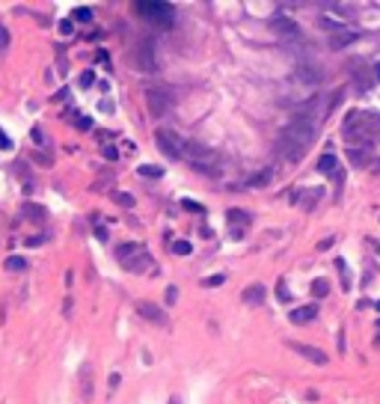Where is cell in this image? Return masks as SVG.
I'll use <instances>...</instances> for the list:
<instances>
[{"label": "cell", "instance_id": "cell-42", "mask_svg": "<svg viewBox=\"0 0 380 404\" xmlns=\"http://www.w3.org/2000/svg\"><path fill=\"white\" fill-rule=\"evenodd\" d=\"M341 95H345V89H338V92H336V95L330 98V110H336V107H338V101H341Z\"/></svg>", "mask_w": 380, "mask_h": 404}, {"label": "cell", "instance_id": "cell-14", "mask_svg": "<svg viewBox=\"0 0 380 404\" xmlns=\"http://www.w3.org/2000/svg\"><path fill=\"white\" fill-rule=\"evenodd\" d=\"M297 78H300L303 84H321V68L303 63V65H297Z\"/></svg>", "mask_w": 380, "mask_h": 404}, {"label": "cell", "instance_id": "cell-24", "mask_svg": "<svg viewBox=\"0 0 380 404\" xmlns=\"http://www.w3.org/2000/svg\"><path fill=\"white\" fill-rule=\"evenodd\" d=\"M113 202H116V205H125V208H134V196L125 193V191H116V193H113Z\"/></svg>", "mask_w": 380, "mask_h": 404}, {"label": "cell", "instance_id": "cell-19", "mask_svg": "<svg viewBox=\"0 0 380 404\" xmlns=\"http://www.w3.org/2000/svg\"><path fill=\"white\" fill-rule=\"evenodd\" d=\"M3 268H6V271H12V274H24V271L30 268V262L24 259V255H9V259L3 262Z\"/></svg>", "mask_w": 380, "mask_h": 404}, {"label": "cell", "instance_id": "cell-43", "mask_svg": "<svg viewBox=\"0 0 380 404\" xmlns=\"http://www.w3.org/2000/svg\"><path fill=\"white\" fill-rule=\"evenodd\" d=\"M279 300H282V303H285V300H291V295L285 291V282H279Z\"/></svg>", "mask_w": 380, "mask_h": 404}, {"label": "cell", "instance_id": "cell-33", "mask_svg": "<svg viewBox=\"0 0 380 404\" xmlns=\"http://www.w3.org/2000/svg\"><path fill=\"white\" fill-rule=\"evenodd\" d=\"M223 282H226V276H223V274H217V276H205V279H202V285H205V288H211V285H223Z\"/></svg>", "mask_w": 380, "mask_h": 404}, {"label": "cell", "instance_id": "cell-7", "mask_svg": "<svg viewBox=\"0 0 380 404\" xmlns=\"http://www.w3.org/2000/svg\"><path fill=\"white\" fill-rule=\"evenodd\" d=\"M146 101H148V110L155 116H164L167 110H172V95L167 89H158V86H148L146 89Z\"/></svg>", "mask_w": 380, "mask_h": 404}, {"label": "cell", "instance_id": "cell-9", "mask_svg": "<svg viewBox=\"0 0 380 404\" xmlns=\"http://www.w3.org/2000/svg\"><path fill=\"white\" fill-rule=\"evenodd\" d=\"M291 113H294V119H300V122H315L318 113H321V98H309V101L294 104Z\"/></svg>", "mask_w": 380, "mask_h": 404}, {"label": "cell", "instance_id": "cell-37", "mask_svg": "<svg viewBox=\"0 0 380 404\" xmlns=\"http://www.w3.org/2000/svg\"><path fill=\"white\" fill-rule=\"evenodd\" d=\"M247 211H238V208H229V220H241V223H247Z\"/></svg>", "mask_w": 380, "mask_h": 404}, {"label": "cell", "instance_id": "cell-31", "mask_svg": "<svg viewBox=\"0 0 380 404\" xmlns=\"http://www.w3.org/2000/svg\"><path fill=\"white\" fill-rule=\"evenodd\" d=\"M30 137H33V143L48 146V137H45V131H42V128H33V131H30Z\"/></svg>", "mask_w": 380, "mask_h": 404}, {"label": "cell", "instance_id": "cell-6", "mask_svg": "<svg viewBox=\"0 0 380 404\" xmlns=\"http://www.w3.org/2000/svg\"><path fill=\"white\" fill-rule=\"evenodd\" d=\"M134 65L140 71H146V75H155L158 71V51H155V42L151 39H143L134 51Z\"/></svg>", "mask_w": 380, "mask_h": 404}, {"label": "cell", "instance_id": "cell-30", "mask_svg": "<svg viewBox=\"0 0 380 404\" xmlns=\"http://www.w3.org/2000/svg\"><path fill=\"white\" fill-rule=\"evenodd\" d=\"M9 42H12V36H9V30L0 24V51H6L9 48Z\"/></svg>", "mask_w": 380, "mask_h": 404}, {"label": "cell", "instance_id": "cell-10", "mask_svg": "<svg viewBox=\"0 0 380 404\" xmlns=\"http://www.w3.org/2000/svg\"><path fill=\"white\" fill-rule=\"evenodd\" d=\"M288 348L291 351H297L303 360H309V362H315V365H327L330 362V357L321 351V348H315V345H303V342H288Z\"/></svg>", "mask_w": 380, "mask_h": 404}, {"label": "cell", "instance_id": "cell-26", "mask_svg": "<svg viewBox=\"0 0 380 404\" xmlns=\"http://www.w3.org/2000/svg\"><path fill=\"white\" fill-rule=\"evenodd\" d=\"M172 253H175V255H190V253H193V244H190V241H175V244H172Z\"/></svg>", "mask_w": 380, "mask_h": 404}, {"label": "cell", "instance_id": "cell-36", "mask_svg": "<svg viewBox=\"0 0 380 404\" xmlns=\"http://www.w3.org/2000/svg\"><path fill=\"white\" fill-rule=\"evenodd\" d=\"M101 155H104L107 161H116V158H119V152H116V146H104V149H101Z\"/></svg>", "mask_w": 380, "mask_h": 404}, {"label": "cell", "instance_id": "cell-40", "mask_svg": "<svg viewBox=\"0 0 380 404\" xmlns=\"http://www.w3.org/2000/svg\"><path fill=\"white\" fill-rule=\"evenodd\" d=\"M184 208H187V211H196V214H205V208H202L199 202H190V199H184Z\"/></svg>", "mask_w": 380, "mask_h": 404}, {"label": "cell", "instance_id": "cell-16", "mask_svg": "<svg viewBox=\"0 0 380 404\" xmlns=\"http://www.w3.org/2000/svg\"><path fill=\"white\" fill-rule=\"evenodd\" d=\"M81 392H84V401L92 398V362H84L81 369Z\"/></svg>", "mask_w": 380, "mask_h": 404}, {"label": "cell", "instance_id": "cell-46", "mask_svg": "<svg viewBox=\"0 0 380 404\" xmlns=\"http://www.w3.org/2000/svg\"><path fill=\"white\" fill-rule=\"evenodd\" d=\"M374 75H377V81H380V63H377V68H374Z\"/></svg>", "mask_w": 380, "mask_h": 404}, {"label": "cell", "instance_id": "cell-28", "mask_svg": "<svg viewBox=\"0 0 380 404\" xmlns=\"http://www.w3.org/2000/svg\"><path fill=\"white\" fill-rule=\"evenodd\" d=\"M92 84H95V71H84V75L78 78V86H81V89H89Z\"/></svg>", "mask_w": 380, "mask_h": 404}, {"label": "cell", "instance_id": "cell-22", "mask_svg": "<svg viewBox=\"0 0 380 404\" xmlns=\"http://www.w3.org/2000/svg\"><path fill=\"white\" fill-rule=\"evenodd\" d=\"M137 172H140L143 178H161V175H164V170H161V167H155V164H140V167H137Z\"/></svg>", "mask_w": 380, "mask_h": 404}, {"label": "cell", "instance_id": "cell-41", "mask_svg": "<svg viewBox=\"0 0 380 404\" xmlns=\"http://www.w3.org/2000/svg\"><path fill=\"white\" fill-rule=\"evenodd\" d=\"M57 68H60V75H65V71H68V60H65V57H57Z\"/></svg>", "mask_w": 380, "mask_h": 404}, {"label": "cell", "instance_id": "cell-44", "mask_svg": "<svg viewBox=\"0 0 380 404\" xmlns=\"http://www.w3.org/2000/svg\"><path fill=\"white\" fill-rule=\"evenodd\" d=\"M119 383H122V378H119V375H116V372H113V375H110V389H116V386H119Z\"/></svg>", "mask_w": 380, "mask_h": 404}, {"label": "cell", "instance_id": "cell-47", "mask_svg": "<svg viewBox=\"0 0 380 404\" xmlns=\"http://www.w3.org/2000/svg\"><path fill=\"white\" fill-rule=\"evenodd\" d=\"M377 312H380V300H377Z\"/></svg>", "mask_w": 380, "mask_h": 404}, {"label": "cell", "instance_id": "cell-15", "mask_svg": "<svg viewBox=\"0 0 380 404\" xmlns=\"http://www.w3.org/2000/svg\"><path fill=\"white\" fill-rule=\"evenodd\" d=\"M315 315H318V309H315V306H297V309L291 312V324L303 327V324H309V321H315Z\"/></svg>", "mask_w": 380, "mask_h": 404}, {"label": "cell", "instance_id": "cell-48", "mask_svg": "<svg viewBox=\"0 0 380 404\" xmlns=\"http://www.w3.org/2000/svg\"><path fill=\"white\" fill-rule=\"evenodd\" d=\"M377 250H380V244H377Z\"/></svg>", "mask_w": 380, "mask_h": 404}, {"label": "cell", "instance_id": "cell-3", "mask_svg": "<svg viewBox=\"0 0 380 404\" xmlns=\"http://www.w3.org/2000/svg\"><path fill=\"white\" fill-rule=\"evenodd\" d=\"M134 9H137V15H143L146 21L158 24V27H169V24H172V15H175L172 6H169V3H161V0H137Z\"/></svg>", "mask_w": 380, "mask_h": 404}, {"label": "cell", "instance_id": "cell-11", "mask_svg": "<svg viewBox=\"0 0 380 404\" xmlns=\"http://www.w3.org/2000/svg\"><path fill=\"white\" fill-rule=\"evenodd\" d=\"M276 149H279V155H282L285 161H291V164L303 161V155H306V149H303V146H297V143H291V140H285V137L276 140Z\"/></svg>", "mask_w": 380, "mask_h": 404}, {"label": "cell", "instance_id": "cell-20", "mask_svg": "<svg viewBox=\"0 0 380 404\" xmlns=\"http://www.w3.org/2000/svg\"><path fill=\"white\" fill-rule=\"evenodd\" d=\"M318 172H321V175H333V172H336V155H330V152L321 155V158H318Z\"/></svg>", "mask_w": 380, "mask_h": 404}, {"label": "cell", "instance_id": "cell-39", "mask_svg": "<svg viewBox=\"0 0 380 404\" xmlns=\"http://www.w3.org/2000/svg\"><path fill=\"white\" fill-rule=\"evenodd\" d=\"M60 33H63V36H71V33H74V24H71L68 18H65V21H60Z\"/></svg>", "mask_w": 380, "mask_h": 404}, {"label": "cell", "instance_id": "cell-34", "mask_svg": "<svg viewBox=\"0 0 380 404\" xmlns=\"http://www.w3.org/2000/svg\"><path fill=\"white\" fill-rule=\"evenodd\" d=\"M9 149H12V140L6 137V131H3V128H0V152H9Z\"/></svg>", "mask_w": 380, "mask_h": 404}, {"label": "cell", "instance_id": "cell-5", "mask_svg": "<svg viewBox=\"0 0 380 404\" xmlns=\"http://www.w3.org/2000/svg\"><path fill=\"white\" fill-rule=\"evenodd\" d=\"M155 143H158V149L169 158V161H181V149H184V140L169 131V128H158L155 131Z\"/></svg>", "mask_w": 380, "mask_h": 404}, {"label": "cell", "instance_id": "cell-18", "mask_svg": "<svg viewBox=\"0 0 380 404\" xmlns=\"http://www.w3.org/2000/svg\"><path fill=\"white\" fill-rule=\"evenodd\" d=\"M271 178H274V170H258V172L247 175V185H250V188H264Z\"/></svg>", "mask_w": 380, "mask_h": 404}, {"label": "cell", "instance_id": "cell-35", "mask_svg": "<svg viewBox=\"0 0 380 404\" xmlns=\"http://www.w3.org/2000/svg\"><path fill=\"white\" fill-rule=\"evenodd\" d=\"M36 164H42V167H51V164H54V158H51L48 152H36Z\"/></svg>", "mask_w": 380, "mask_h": 404}, {"label": "cell", "instance_id": "cell-8", "mask_svg": "<svg viewBox=\"0 0 380 404\" xmlns=\"http://www.w3.org/2000/svg\"><path fill=\"white\" fill-rule=\"evenodd\" d=\"M137 315L148 324H158V327H167V312L158 306V303H151V300H140L137 303Z\"/></svg>", "mask_w": 380, "mask_h": 404}, {"label": "cell", "instance_id": "cell-29", "mask_svg": "<svg viewBox=\"0 0 380 404\" xmlns=\"http://www.w3.org/2000/svg\"><path fill=\"white\" fill-rule=\"evenodd\" d=\"M74 128L78 131H92V119L89 116H74Z\"/></svg>", "mask_w": 380, "mask_h": 404}, {"label": "cell", "instance_id": "cell-4", "mask_svg": "<svg viewBox=\"0 0 380 404\" xmlns=\"http://www.w3.org/2000/svg\"><path fill=\"white\" fill-rule=\"evenodd\" d=\"M279 137H285V140H291V143L303 146V149H309V143L318 137V125H315V122H300V119H291V122L282 128V134H279Z\"/></svg>", "mask_w": 380, "mask_h": 404}, {"label": "cell", "instance_id": "cell-21", "mask_svg": "<svg viewBox=\"0 0 380 404\" xmlns=\"http://www.w3.org/2000/svg\"><path fill=\"white\" fill-rule=\"evenodd\" d=\"M336 271H338V276H341V288H351V271H348V262L345 259H336Z\"/></svg>", "mask_w": 380, "mask_h": 404}, {"label": "cell", "instance_id": "cell-12", "mask_svg": "<svg viewBox=\"0 0 380 404\" xmlns=\"http://www.w3.org/2000/svg\"><path fill=\"white\" fill-rule=\"evenodd\" d=\"M357 39H359V30H351V27L336 30V33H330V48H333V51H341V48H348V45L357 42Z\"/></svg>", "mask_w": 380, "mask_h": 404}, {"label": "cell", "instance_id": "cell-1", "mask_svg": "<svg viewBox=\"0 0 380 404\" xmlns=\"http://www.w3.org/2000/svg\"><path fill=\"white\" fill-rule=\"evenodd\" d=\"M181 161H187L199 175H208V178L220 175V155H217L214 149H208V146L196 143V140H184Z\"/></svg>", "mask_w": 380, "mask_h": 404}, {"label": "cell", "instance_id": "cell-23", "mask_svg": "<svg viewBox=\"0 0 380 404\" xmlns=\"http://www.w3.org/2000/svg\"><path fill=\"white\" fill-rule=\"evenodd\" d=\"M21 217H33V220H42V217H45V208L33 205V202H24V205H21Z\"/></svg>", "mask_w": 380, "mask_h": 404}, {"label": "cell", "instance_id": "cell-13", "mask_svg": "<svg viewBox=\"0 0 380 404\" xmlns=\"http://www.w3.org/2000/svg\"><path fill=\"white\" fill-rule=\"evenodd\" d=\"M241 298H244V303H250V306H261L264 298H268V288H264V285H247Z\"/></svg>", "mask_w": 380, "mask_h": 404}, {"label": "cell", "instance_id": "cell-27", "mask_svg": "<svg viewBox=\"0 0 380 404\" xmlns=\"http://www.w3.org/2000/svg\"><path fill=\"white\" fill-rule=\"evenodd\" d=\"M71 18L86 24V21H92V9H89V6H81V9H74V12H71Z\"/></svg>", "mask_w": 380, "mask_h": 404}, {"label": "cell", "instance_id": "cell-45", "mask_svg": "<svg viewBox=\"0 0 380 404\" xmlns=\"http://www.w3.org/2000/svg\"><path fill=\"white\" fill-rule=\"evenodd\" d=\"M101 110H104V113H113V104H110V101L104 98V101H101Z\"/></svg>", "mask_w": 380, "mask_h": 404}, {"label": "cell", "instance_id": "cell-38", "mask_svg": "<svg viewBox=\"0 0 380 404\" xmlns=\"http://www.w3.org/2000/svg\"><path fill=\"white\" fill-rule=\"evenodd\" d=\"M175 300H178V288H175V285H169V288H167V306H172Z\"/></svg>", "mask_w": 380, "mask_h": 404}, {"label": "cell", "instance_id": "cell-17", "mask_svg": "<svg viewBox=\"0 0 380 404\" xmlns=\"http://www.w3.org/2000/svg\"><path fill=\"white\" fill-rule=\"evenodd\" d=\"M348 161H351L354 167H371L368 152H365V149H359V146H351V149H348Z\"/></svg>", "mask_w": 380, "mask_h": 404}, {"label": "cell", "instance_id": "cell-25", "mask_svg": "<svg viewBox=\"0 0 380 404\" xmlns=\"http://www.w3.org/2000/svg\"><path fill=\"white\" fill-rule=\"evenodd\" d=\"M312 291H315V298H327V295H330V282H327V279H315V282H312Z\"/></svg>", "mask_w": 380, "mask_h": 404}, {"label": "cell", "instance_id": "cell-32", "mask_svg": "<svg viewBox=\"0 0 380 404\" xmlns=\"http://www.w3.org/2000/svg\"><path fill=\"white\" fill-rule=\"evenodd\" d=\"M95 238H98V241H101V244H107V241H110V229H107V226H101V223H98V226H95Z\"/></svg>", "mask_w": 380, "mask_h": 404}, {"label": "cell", "instance_id": "cell-2", "mask_svg": "<svg viewBox=\"0 0 380 404\" xmlns=\"http://www.w3.org/2000/svg\"><path fill=\"white\" fill-rule=\"evenodd\" d=\"M116 259H119V265H122L125 271H131V274H143V271H148V268H155L148 250H146L143 244H137V241L119 244V247H116Z\"/></svg>", "mask_w": 380, "mask_h": 404}]
</instances>
